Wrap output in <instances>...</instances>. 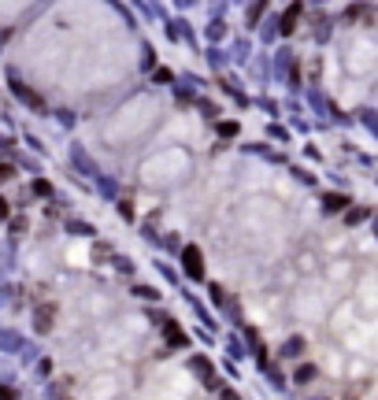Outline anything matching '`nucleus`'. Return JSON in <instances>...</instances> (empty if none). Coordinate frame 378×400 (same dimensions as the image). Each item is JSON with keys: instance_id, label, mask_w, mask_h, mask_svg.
Segmentation results:
<instances>
[{"instance_id": "f257e3e1", "label": "nucleus", "mask_w": 378, "mask_h": 400, "mask_svg": "<svg viewBox=\"0 0 378 400\" xmlns=\"http://www.w3.org/2000/svg\"><path fill=\"white\" fill-rule=\"evenodd\" d=\"M186 256H189V260H186V263H189V270H193V275H201V263H197V249H189Z\"/></svg>"}]
</instances>
